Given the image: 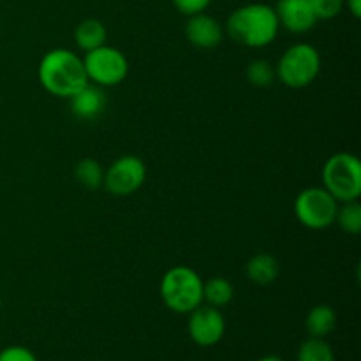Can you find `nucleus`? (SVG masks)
<instances>
[{
	"instance_id": "8",
	"label": "nucleus",
	"mask_w": 361,
	"mask_h": 361,
	"mask_svg": "<svg viewBox=\"0 0 361 361\" xmlns=\"http://www.w3.org/2000/svg\"><path fill=\"white\" fill-rule=\"evenodd\" d=\"M147 180V166L136 155H123L104 169L102 187L116 197L137 192Z\"/></svg>"
},
{
	"instance_id": "21",
	"label": "nucleus",
	"mask_w": 361,
	"mask_h": 361,
	"mask_svg": "<svg viewBox=\"0 0 361 361\" xmlns=\"http://www.w3.org/2000/svg\"><path fill=\"white\" fill-rule=\"evenodd\" d=\"M317 21L319 20H334L344 9V0H309Z\"/></svg>"
},
{
	"instance_id": "15",
	"label": "nucleus",
	"mask_w": 361,
	"mask_h": 361,
	"mask_svg": "<svg viewBox=\"0 0 361 361\" xmlns=\"http://www.w3.org/2000/svg\"><path fill=\"white\" fill-rule=\"evenodd\" d=\"M337 314L330 305H316L309 310L305 317V328L310 337L324 338L335 330Z\"/></svg>"
},
{
	"instance_id": "19",
	"label": "nucleus",
	"mask_w": 361,
	"mask_h": 361,
	"mask_svg": "<svg viewBox=\"0 0 361 361\" xmlns=\"http://www.w3.org/2000/svg\"><path fill=\"white\" fill-rule=\"evenodd\" d=\"M296 361H335V353L324 338L310 337L300 345Z\"/></svg>"
},
{
	"instance_id": "20",
	"label": "nucleus",
	"mask_w": 361,
	"mask_h": 361,
	"mask_svg": "<svg viewBox=\"0 0 361 361\" xmlns=\"http://www.w3.org/2000/svg\"><path fill=\"white\" fill-rule=\"evenodd\" d=\"M245 74L249 83L257 88L270 87V85H274L275 78H277V74H275V67L271 66L268 60H263V59L252 60V62L247 66Z\"/></svg>"
},
{
	"instance_id": "1",
	"label": "nucleus",
	"mask_w": 361,
	"mask_h": 361,
	"mask_svg": "<svg viewBox=\"0 0 361 361\" xmlns=\"http://www.w3.org/2000/svg\"><path fill=\"white\" fill-rule=\"evenodd\" d=\"M277 14L268 4H247L233 11L226 21L229 37L245 48H267L279 34Z\"/></svg>"
},
{
	"instance_id": "10",
	"label": "nucleus",
	"mask_w": 361,
	"mask_h": 361,
	"mask_svg": "<svg viewBox=\"0 0 361 361\" xmlns=\"http://www.w3.org/2000/svg\"><path fill=\"white\" fill-rule=\"evenodd\" d=\"M274 9L279 25L293 34H305L317 23L309 0H279L277 7Z\"/></svg>"
},
{
	"instance_id": "26",
	"label": "nucleus",
	"mask_w": 361,
	"mask_h": 361,
	"mask_svg": "<svg viewBox=\"0 0 361 361\" xmlns=\"http://www.w3.org/2000/svg\"><path fill=\"white\" fill-rule=\"evenodd\" d=\"M0 309H2V298H0Z\"/></svg>"
},
{
	"instance_id": "7",
	"label": "nucleus",
	"mask_w": 361,
	"mask_h": 361,
	"mask_svg": "<svg viewBox=\"0 0 361 361\" xmlns=\"http://www.w3.org/2000/svg\"><path fill=\"white\" fill-rule=\"evenodd\" d=\"M338 201L324 187H307L296 196L295 215L300 224L312 231H323L335 224Z\"/></svg>"
},
{
	"instance_id": "23",
	"label": "nucleus",
	"mask_w": 361,
	"mask_h": 361,
	"mask_svg": "<svg viewBox=\"0 0 361 361\" xmlns=\"http://www.w3.org/2000/svg\"><path fill=\"white\" fill-rule=\"evenodd\" d=\"M212 0H173V6L176 11H180L185 16H192V14L204 13Z\"/></svg>"
},
{
	"instance_id": "9",
	"label": "nucleus",
	"mask_w": 361,
	"mask_h": 361,
	"mask_svg": "<svg viewBox=\"0 0 361 361\" xmlns=\"http://www.w3.org/2000/svg\"><path fill=\"white\" fill-rule=\"evenodd\" d=\"M187 331L192 342H196L201 348H212L219 344L226 334V319L221 309L201 303L192 312H189Z\"/></svg>"
},
{
	"instance_id": "4",
	"label": "nucleus",
	"mask_w": 361,
	"mask_h": 361,
	"mask_svg": "<svg viewBox=\"0 0 361 361\" xmlns=\"http://www.w3.org/2000/svg\"><path fill=\"white\" fill-rule=\"evenodd\" d=\"M323 187L338 201H355L361 196V162L349 152L330 155L323 166Z\"/></svg>"
},
{
	"instance_id": "16",
	"label": "nucleus",
	"mask_w": 361,
	"mask_h": 361,
	"mask_svg": "<svg viewBox=\"0 0 361 361\" xmlns=\"http://www.w3.org/2000/svg\"><path fill=\"white\" fill-rule=\"evenodd\" d=\"M235 298V288L231 282L224 277H212L207 282L203 281V303L215 307V309H224Z\"/></svg>"
},
{
	"instance_id": "6",
	"label": "nucleus",
	"mask_w": 361,
	"mask_h": 361,
	"mask_svg": "<svg viewBox=\"0 0 361 361\" xmlns=\"http://www.w3.org/2000/svg\"><path fill=\"white\" fill-rule=\"evenodd\" d=\"M85 73L90 83L101 88L116 87L129 74V60L115 46H99L83 56Z\"/></svg>"
},
{
	"instance_id": "17",
	"label": "nucleus",
	"mask_w": 361,
	"mask_h": 361,
	"mask_svg": "<svg viewBox=\"0 0 361 361\" xmlns=\"http://www.w3.org/2000/svg\"><path fill=\"white\" fill-rule=\"evenodd\" d=\"M335 224L348 235H360L361 233V204L358 200L344 201L338 203L337 215H335Z\"/></svg>"
},
{
	"instance_id": "3",
	"label": "nucleus",
	"mask_w": 361,
	"mask_h": 361,
	"mask_svg": "<svg viewBox=\"0 0 361 361\" xmlns=\"http://www.w3.org/2000/svg\"><path fill=\"white\" fill-rule=\"evenodd\" d=\"M159 293L171 312L189 314L203 303V279L190 267L178 264L166 271Z\"/></svg>"
},
{
	"instance_id": "22",
	"label": "nucleus",
	"mask_w": 361,
	"mask_h": 361,
	"mask_svg": "<svg viewBox=\"0 0 361 361\" xmlns=\"http://www.w3.org/2000/svg\"><path fill=\"white\" fill-rule=\"evenodd\" d=\"M0 361H37V356L23 345H9L0 351Z\"/></svg>"
},
{
	"instance_id": "25",
	"label": "nucleus",
	"mask_w": 361,
	"mask_h": 361,
	"mask_svg": "<svg viewBox=\"0 0 361 361\" xmlns=\"http://www.w3.org/2000/svg\"><path fill=\"white\" fill-rule=\"evenodd\" d=\"M256 361H284V360L279 358V356L270 355V356H263V358H259V360H256Z\"/></svg>"
},
{
	"instance_id": "13",
	"label": "nucleus",
	"mask_w": 361,
	"mask_h": 361,
	"mask_svg": "<svg viewBox=\"0 0 361 361\" xmlns=\"http://www.w3.org/2000/svg\"><path fill=\"white\" fill-rule=\"evenodd\" d=\"M281 274V264L271 254L259 252L250 257L245 264V275L250 282L257 286L274 284Z\"/></svg>"
},
{
	"instance_id": "24",
	"label": "nucleus",
	"mask_w": 361,
	"mask_h": 361,
	"mask_svg": "<svg viewBox=\"0 0 361 361\" xmlns=\"http://www.w3.org/2000/svg\"><path fill=\"white\" fill-rule=\"evenodd\" d=\"M348 9L353 16L360 18L361 16V0H348Z\"/></svg>"
},
{
	"instance_id": "18",
	"label": "nucleus",
	"mask_w": 361,
	"mask_h": 361,
	"mask_svg": "<svg viewBox=\"0 0 361 361\" xmlns=\"http://www.w3.org/2000/svg\"><path fill=\"white\" fill-rule=\"evenodd\" d=\"M74 178L87 189H99L104 182V168L95 159H81L74 166Z\"/></svg>"
},
{
	"instance_id": "5",
	"label": "nucleus",
	"mask_w": 361,
	"mask_h": 361,
	"mask_svg": "<svg viewBox=\"0 0 361 361\" xmlns=\"http://www.w3.org/2000/svg\"><path fill=\"white\" fill-rule=\"evenodd\" d=\"M321 71V55L309 42H296L282 53L275 74L289 88H305L316 81Z\"/></svg>"
},
{
	"instance_id": "12",
	"label": "nucleus",
	"mask_w": 361,
	"mask_h": 361,
	"mask_svg": "<svg viewBox=\"0 0 361 361\" xmlns=\"http://www.w3.org/2000/svg\"><path fill=\"white\" fill-rule=\"evenodd\" d=\"M71 101V111L78 120H95L106 108L104 90L88 81L81 90H78Z\"/></svg>"
},
{
	"instance_id": "11",
	"label": "nucleus",
	"mask_w": 361,
	"mask_h": 361,
	"mask_svg": "<svg viewBox=\"0 0 361 361\" xmlns=\"http://www.w3.org/2000/svg\"><path fill=\"white\" fill-rule=\"evenodd\" d=\"M185 37L192 46L200 49L217 48L224 37V28L207 13L192 14L185 23Z\"/></svg>"
},
{
	"instance_id": "2",
	"label": "nucleus",
	"mask_w": 361,
	"mask_h": 361,
	"mask_svg": "<svg viewBox=\"0 0 361 361\" xmlns=\"http://www.w3.org/2000/svg\"><path fill=\"white\" fill-rule=\"evenodd\" d=\"M37 76L42 88L60 99H71L88 83L83 59L66 48H55L44 53L39 62Z\"/></svg>"
},
{
	"instance_id": "14",
	"label": "nucleus",
	"mask_w": 361,
	"mask_h": 361,
	"mask_svg": "<svg viewBox=\"0 0 361 361\" xmlns=\"http://www.w3.org/2000/svg\"><path fill=\"white\" fill-rule=\"evenodd\" d=\"M106 39H108L106 25L101 20H95V18L83 20L74 28V42L85 53L106 44Z\"/></svg>"
}]
</instances>
